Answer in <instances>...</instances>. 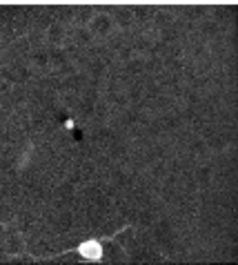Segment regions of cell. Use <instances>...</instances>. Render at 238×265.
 Returning <instances> with one entry per match:
<instances>
[{
  "label": "cell",
  "mask_w": 238,
  "mask_h": 265,
  "mask_svg": "<svg viewBox=\"0 0 238 265\" xmlns=\"http://www.w3.org/2000/svg\"><path fill=\"white\" fill-rule=\"evenodd\" d=\"M78 254L85 261H100L102 259V245L98 241H85L78 245Z\"/></svg>",
  "instance_id": "1"
},
{
  "label": "cell",
  "mask_w": 238,
  "mask_h": 265,
  "mask_svg": "<svg viewBox=\"0 0 238 265\" xmlns=\"http://www.w3.org/2000/svg\"><path fill=\"white\" fill-rule=\"evenodd\" d=\"M92 25H94V31H98V34H107L109 31V25H112V20L107 18V16H96V18L92 20Z\"/></svg>",
  "instance_id": "2"
}]
</instances>
